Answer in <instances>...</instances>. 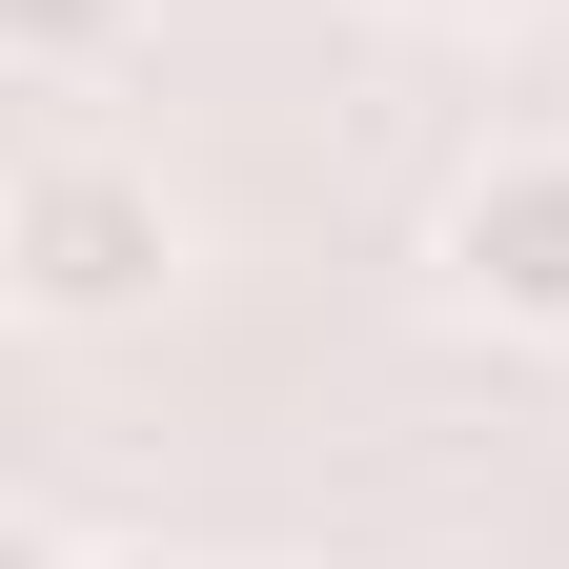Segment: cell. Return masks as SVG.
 I'll return each instance as SVG.
<instances>
[{
  "mask_svg": "<svg viewBox=\"0 0 569 569\" xmlns=\"http://www.w3.org/2000/svg\"><path fill=\"white\" fill-rule=\"evenodd\" d=\"M102 569H163V549H102Z\"/></svg>",
  "mask_w": 569,
  "mask_h": 569,
  "instance_id": "5b68a950",
  "label": "cell"
},
{
  "mask_svg": "<svg viewBox=\"0 0 569 569\" xmlns=\"http://www.w3.org/2000/svg\"><path fill=\"white\" fill-rule=\"evenodd\" d=\"M448 284H468L488 326L569 346V142H509V163H468V203H448Z\"/></svg>",
  "mask_w": 569,
  "mask_h": 569,
  "instance_id": "7a4b0ae2",
  "label": "cell"
},
{
  "mask_svg": "<svg viewBox=\"0 0 569 569\" xmlns=\"http://www.w3.org/2000/svg\"><path fill=\"white\" fill-rule=\"evenodd\" d=\"M82 41H102V0H21V61H41V82H61Z\"/></svg>",
  "mask_w": 569,
  "mask_h": 569,
  "instance_id": "3957f363",
  "label": "cell"
},
{
  "mask_svg": "<svg viewBox=\"0 0 569 569\" xmlns=\"http://www.w3.org/2000/svg\"><path fill=\"white\" fill-rule=\"evenodd\" d=\"M0 264H21V306H41V326H122V306H163L183 224H163V183H142V163H102V142H41V163H21V203H0Z\"/></svg>",
  "mask_w": 569,
  "mask_h": 569,
  "instance_id": "6da1fadb",
  "label": "cell"
},
{
  "mask_svg": "<svg viewBox=\"0 0 569 569\" xmlns=\"http://www.w3.org/2000/svg\"><path fill=\"white\" fill-rule=\"evenodd\" d=\"M427 21H509V0H427Z\"/></svg>",
  "mask_w": 569,
  "mask_h": 569,
  "instance_id": "277c9868",
  "label": "cell"
}]
</instances>
